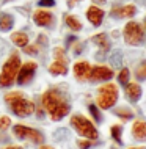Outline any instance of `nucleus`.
Returning <instances> with one entry per match:
<instances>
[{
    "label": "nucleus",
    "instance_id": "dca6fc26",
    "mask_svg": "<svg viewBox=\"0 0 146 149\" xmlns=\"http://www.w3.org/2000/svg\"><path fill=\"white\" fill-rule=\"evenodd\" d=\"M132 135L137 140H146V123L145 121H135L132 126Z\"/></svg>",
    "mask_w": 146,
    "mask_h": 149
},
{
    "label": "nucleus",
    "instance_id": "f03ea898",
    "mask_svg": "<svg viewBox=\"0 0 146 149\" xmlns=\"http://www.w3.org/2000/svg\"><path fill=\"white\" fill-rule=\"evenodd\" d=\"M5 100L10 104L11 110H13L17 116H28L35 111L33 102H30L28 99H25L22 96V93H19V91L8 93L5 96Z\"/></svg>",
    "mask_w": 146,
    "mask_h": 149
},
{
    "label": "nucleus",
    "instance_id": "c9c22d12",
    "mask_svg": "<svg viewBox=\"0 0 146 149\" xmlns=\"http://www.w3.org/2000/svg\"><path fill=\"white\" fill-rule=\"evenodd\" d=\"M41 149H54V148H49V146H44V148H41Z\"/></svg>",
    "mask_w": 146,
    "mask_h": 149
},
{
    "label": "nucleus",
    "instance_id": "bb28decb",
    "mask_svg": "<svg viewBox=\"0 0 146 149\" xmlns=\"http://www.w3.org/2000/svg\"><path fill=\"white\" fill-rule=\"evenodd\" d=\"M90 111H91V115L94 116L96 121H102V116H101V113H99V110H97L96 105H90Z\"/></svg>",
    "mask_w": 146,
    "mask_h": 149
},
{
    "label": "nucleus",
    "instance_id": "0eeeda50",
    "mask_svg": "<svg viewBox=\"0 0 146 149\" xmlns=\"http://www.w3.org/2000/svg\"><path fill=\"white\" fill-rule=\"evenodd\" d=\"M54 55H55V61L49 66V71L54 75H64L68 72V58L64 55V50L57 47Z\"/></svg>",
    "mask_w": 146,
    "mask_h": 149
},
{
    "label": "nucleus",
    "instance_id": "20e7f679",
    "mask_svg": "<svg viewBox=\"0 0 146 149\" xmlns=\"http://www.w3.org/2000/svg\"><path fill=\"white\" fill-rule=\"evenodd\" d=\"M71 124H72V127H75V130L79 132L80 135L85 136V138H88V140H96L97 136H99L96 127L93 126L87 118H83V116H80V115H74V116H72V118H71Z\"/></svg>",
    "mask_w": 146,
    "mask_h": 149
},
{
    "label": "nucleus",
    "instance_id": "a878e982",
    "mask_svg": "<svg viewBox=\"0 0 146 149\" xmlns=\"http://www.w3.org/2000/svg\"><path fill=\"white\" fill-rule=\"evenodd\" d=\"M11 121L8 116H0V130H6L8 127H10Z\"/></svg>",
    "mask_w": 146,
    "mask_h": 149
},
{
    "label": "nucleus",
    "instance_id": "e433bc0d",
    "mask_svg": "<svg viewBox=\"0 0 146 149\" xmlns=\"http://www.w3.org/2000/svg\"><path fill=\"white\" fill-rule=\"evenodd\" d=\"M141 2H143V5H146V0H141Z\"/></svg>",
    "mask_w": 146,
    "mask_h": 149
},
{
    "label": "nucleus",
    "instance_id": "393cba45",
    "mask_svg": "<svg viewBox=\"0 0 146 149\" xmlns=\"http://www.w3.org/2000/svg\"><path fill=\"white\" fill-rule=\"evenodd\" d=\"M118 80H119V83L121 85H127L129 83V71L127 69H121V72H119V75H118Z\"/></svg>",
    "mask_w": 146,
    "mask_h": 149
},
{
    "label": "nucleus",
    "instance_id": "f704fd0d",
    "mask_svg": "<svg viewBox=\"0 0 146 149\" xmlns=\"http://www.w3.org/2000/svg\"><path fill=\"white\" fill-rule=\"evenodd\" d=\"M6 149H22V148H19V146H10V148H6Z\"/></svg>",
    "mask_w": 146,
    "mask_h": 149
},
{
    "label": "nucleus",
    "instance_id": "6e6552de",
    "mask_svg": "<svg viewBox=\"0 0 146 149\" xmlns=\"http://www.w3.org/2000/svg\"><path fill=\"white\" fill-rule=\"evenodd\" d=\"M14 135L17 136V138L21 140H31L33 143H43L44 141V136L41 132L35 130V129H30V127H25V126H21V124H17V126H14Z\"/></svg>",
    "mask_w": 146,
    "mask_h": 149
},
{
    "label": "nucleus",
    "instance_id": "58836bf2",
    "mask_svg": "<svg viewBox=\"0 0 146 149\" xmlns=\"http://www.w3.org/2000/svg\"><path fill=\"white\" fill-rule=\"evenodd\" d=\"M131 149H137V148H131Z\"/></svg>",
    "mask_w": 146,
    "mask_h": 149
},
{
    "label": "nucleus",
    "instance_id": "cd10ccee",
    "mask_svg": "<svg viewBox=\"0 0 146 149\" xmlns=\"http://www.w3.org/2000/svg\"><path fill=\"white\" fill-rule=\"evenodd\" d=\"M66 136H68V130H66V129H58V130L55 132V138H57V140L66 138Z\"/></svg>",
    "mask_w": 146,
    "mask_h": 149
},
{
    "label": "nucleus",
    "instance_id": "412c9836",
    "mask_svg": "<svg viewBox=\"0 0 146 149\" xmlns=\"http://www.w3.org/2000/svg\"><path fill=\"white\" fill-rule=\"evenodd\" d=\"M121 61H123V54H121L119 50H115L110 57V63L113 64V68H119Z\"/></svg>",
    "mask_w": 146,
    "mask_h": 149
},
{
    "label": "nucleus",
    "instance_id": "473e14b6",
    "mask_svg": "<svg viewBox=\"0 0 146 149\" xmlns=\"http://www.w3.org/2000/svg\"><path fill=\"white\" fill-rule=\"evenodd\" d=\"M75 2H77V0H69V2H68V5H69V6H74Z\"/></svg>",
    "mask_w": 146,
    "mask_h": 149
},
{
    "label": "nucleus",
    "instance_id": "1a4fd4ad",
    "mask_svg": "<svg viewBox=\"0 0 146 149\" xmlns=\"http://www.w3.org/2000/svg\"><path fill=\"white\" fill-rule=\"evenodd\" d=\"M36 68H38V64H36L35 61H27L25 64H24V66L21 68V71L17 72V83L19 85H25V83H28L31 79H33Z\"/></svg>",
    "mask_w": 146,
    "mask_h": 149
},
{
    "label": "nucleus",
    "instance_id": "7ed1b4c3",
    "mask_svg": "<svg viewBox=\"0 0 146 149\" xmlns=\"http://www.w3.org/2000/svg\"><path fill=\"white\" fill-rule=\"evenodd\" d=\"M19 66H21V58L17 54H13L8 58V61L3 64V69L0 72V86L6 88L13 85L14 79L17 77Z\"/></svg>",
    "mask_w": 146,
    "mask_h": 149
},
{
    "label": "nucleus",
    "instance_id": "f3484780",
    "mask_svg": "<svg viewBox=\"0 0 146 149\" xmlns=\"http://www.w3.org/2000/svg\"><path fill=\"white\" fill-rule=\"evenodd\" d=\"M93 42H94L96 46H99L104 52H107L108 49H110V41H108V36L105 33L94 35V36H93Z\"/></svg>",
    "mask_w": 146,
    "mask_h": 149
},
{
    "label": "nucleus",
    "instance_id": "f8f14e48",
    "mask_svg": "<svg viewBox=\"0 0 146 149\" xmlns=\"http://www.w3.org/2000/svg\"><path fill=\"white\" fill-rule=\"evenodd\" d=\"M87 17L94 27H99L101 22H102V17H104V11L97 6H90L87 10Z\"/></svg>",
    "mask_w": 146,
    "mask_h": 149
},
{
    "label": "nucleus",
    "instance_id": "c85d7f7f",
    "mask_svg": "<svg viewBox=\"0 0 146 149\" xmlns=\"http://www.w3.org/2000/svg\"><path fill=\"white\" fill-rule=\"evenodd\" d=\"M25 54H30V55H36L38 54V46H25Z\"/></svg>",
    "mask_w": 146,
    "mask_h": 149
},
{
    "label": "nucleus",
    "instance_id": "ddd939ff",
    "mask_svg": "<svg viewBox=\"0 0 146 149\" xmlns=\"http://www.w3.org/2000/svg\"><path fill=\"white\" fill-rule=\"evenodd\" d=\"M33 21H35L36 25H39V27H47V25H50V22L54 21V17H52V14L49 13V11L38 10L33 14Z\"/></svg>",
    "mask_w": 146,
    "mask_h": 149
},
{
    "label": "nucleus",
    "instance_id": "423d86ee",
    "mask_svg": "<svg viewBox=\"0 0 146 149\" xmlns=\"http://www.w3.org/2000/svg\"><path fill=\"white\" fill-rule=\"evenodd\" d=\"M124 39L127 44L131 46H138V44H143L146 36H145V31L141 29V25L138 22H129L126 24L124 27Z\"/></svg>",
    "mask_w": 146,
    "mask_h": 149
},
{
    "label": "nucleus",
    "instance_id": "2f4dec72",
    "mask_svg": "<svg viewBox=\"0 0 146 149\" xmlns=\"http://www.w3.org/2000/svg\"><path fill=\"white\" fill-rule=\"evenodd\" d=\"M74 39H75V36H69V38H68V46H69V44L74 41Z\"/></svg>",
    "mask_w": 146,
    "mask_h": 149
},
{
    "label": "nucleus",
    "instance_id": "4468645a",
    "mask_svg": "<svg viewBox=\"0 0 146 149\" xmlns=\"http://www.w3.org/2000/svg\"><path fill=\"white\" fill-rule=\"evenodd\" d=\"M90 71H91V68H90V64H88V61H79V63L74 64V74L79 80L88 79Z\"/></svg>",
    "mask_w": 146,
    "mask_h": 149
},
{
    "label": "nucleus",
    "instance_id": "72a5a7b5",
    "mask_svg": "<svg viewBox=\"0 0 146 149\" xmlns=\"http://www.w3.org/2000/svg\"><path fill=\"white\" fill-rule=\"evenodd\" d=\"M93 2H96V3H105L107 0H93Z\"/></svg>",
    "mask_w": 146,
    "mask_h": 149
},
{
    "label": "nucleus",
    "instance_id": "2eb2a0df",
    "mask_svg": "<svg viewBox=\"0 0 146 149\" xmlns=\"http://www.w3.org/2000/svg\"><path fill=\"white\" fill-rule=\"evenodd\" d=\"M126 94L132 102H137L141 97V86L137 85V83H127L126 85Z\"/></svg>",
    "mask_w": 146,
    "mask_h": 149
},
{
    "label": "nucleus",
    "instance_id": "9d476101",
    "mask_svg": "<svg viewBox=\"0 0 146 149\" xmlns=\"http://www.w3.org/2000/svg\"><path fill=\"white\" fill-rule=\"evenodd\" d=\"M113 77V71L107 66H96L93 68L88 74V79L91 82H102V80H110Z\"/></svg>",
    "mask_w": 146,
    "mask_h": 149
},
{
    "label": "nucleus",
    "instance_id": "5701e85b",
    "mask_svg": "<svg viewBox=\"0 0 146 149\" xmlns=\"http://www.w3.org/2000/svg\"><path fill=\"white\" fill-rule=\"evenodd\" d=\"M118 116H121L123 119H131L132 116H133V111L131 110V108H124V107H121V108H118V110L115 111Z\"/></svg>",
    "mask_w": 146,
    "mask_h": 149
},
{
    "label": "nucleus",
    "instance_id": "39448f33",
    "mask_svg": "<svg viewBox=\"0 0 146 149\" xmlns=\"http://www.w3.org/2000/svg\"><path fill=\"white\" fill-rule=\"evenodd\" d=\"M118 100V90L113 83H107V85L99 88V96H97V104L101 108H110L115 105Z\"/></svg>",
    "mask_w": 146,
    "mask_h": 149
},
{
    "label": "nucleus",
    "instance_id": "6ab92c4d",
    "mask_svg": "<svg viewBox=\"0 0 146 149\" xmlns=\"http://www.w3.org/2000/svg\"><path fill=\"white\" fill-rule=\"evenodd\" d=\"M11 41L19 47H25L28 44V36L25 33H22V31H16V33L11 35Z\"/></svg>",
    "mask_w": 146,
    "mask_h": 149
},
{
    "label": "nucleus",
    "instance_id": "4c0bfd02",
    "mask_svg": "<svg viewBox=\"0 0 146 149\" xmlns=\"http://www.w3.org/2000/svg\"><path fill=\"white\" fill-rule=\"evenodd\" d=\"M145 29H146V19H145Z\"/></svg>",
    "mask_w": 146,
    "mask_h": 149
},
{
    "label": "nucleus",
    "instance_id": "a211bd4d",
    "mask_svg": "<svg viewBox=\"0 0 146 149\" xmlns=\"http://www.w3.org/2000/svg\"><path fill=\"white\" fill-rule=\"evenodd\" d=\"M14 25V19L13 16L6 14V13H2L0 14V31H8L11 30V27Z\"/></svg>",
    "mask_w": 146,
    "mask_h": 149
},
{
    "label": "nucleus",
    "instance_id": "4be33fe9",
    "mask_svg": "<svg viewBox=\"0 0 146 149\" xmlns=\"http://www.w3.org/2000/svg\"><path fill=\"white\" fill-rule=\"evenodd\" d=\"M135 77L138 80H146V61H141L138 66H137Z\"/></svg>",
    "mask_w": 146,
    "mask_h": 149
},
{
    "label": "nucleus",
    "instance_id": "c756f323",
    "mask_svg": "<svg viewBox=\"0 0 146 149\" xmlns=\"http://www.w3.org/2000/svg\"><path fill=\"white\" fill-rule=\"evenodd\" d=\"M38 5L39 6H54L55 5V0H39Z\"/></svg>",
    "mask_w": 146,
    "mask_h": 149
},
{
    "label": "nucleus",
    "instance_id": "f257e3e1",
    "mask_svg": "<svg viewBox=\"0 0 146 149\" xmlns=\"http://www.w3.org/2000/svg\"><path fill=\"white\" fill-rule=\"evenodd\" d=\"M43 105L49 111L50 118L54 121H60L63 116L69 113V104L63 97V94L58 90H49L43 96Z\"/></svg>",
    "mask_w": 146,
    "mask_h": 149
},
{
    "label": "nucleus",
    "instance_id": "aec40b11",
    "mask_svg": "<svg viewBox=\"0 0 146 149\" xmlns=\"http://www.w3.org/2000/svg\"><path fill=\"white\" fill-rule=\"evenodd\" d=\"M66 24H68V27H69L71 30H74V31H80V30H82V24H80V21L75 17V16H68V17H66Z\"/></svg>",
    "mask_w": 146,
    "mask_h": 149
},
{
    "label": "nucleus",
    "instance_id": "b1692460",
    "mask_svg": "<svg viewBox=\"0 0 146 149\" xmlns=\"http://www.w3.org/2000/svg\"><path fill=\"white\" fill-rule=\"evenodd\" d=\"M110 130H112V136L115 138V141L116 143H121V132H123L121 126H113Z\"/></svg>",
    "mask_w": 146,
    "mask_h": 149
},
{
    "label": "nucleus",
    "instance_id": "9b49d317",
    "mask_svg": "<svg viewBox=\"0 0 146 149\" xmlns=\"http://www.w3.org/2000/svg\"><path fill=\"white\" fill-rule=\"evenodd\" d=\"M137 13V8L133 5H124V6H116L110 11V16L112 17H116V19H124V17H132L135 16Z\"/></svg>",
    "mask_w": 146,
    "mask_h": 149
},
{
    "label": "nucleus",
    "instance_id": "7c9ffc66",
    "mask_svg": "<svg viewBox=\"0 0 146 149\" xmlns=\"http://www.w3.org/2000/svg\"><path fill=\"white\" fill-rule=\"evenodd\" d=\"M79 146L82 148V149H87V148H91V143L90 141H80Z\"/></svg>",
    "mask_w": 146,
    "mask_h": 149
}]
</instances>
